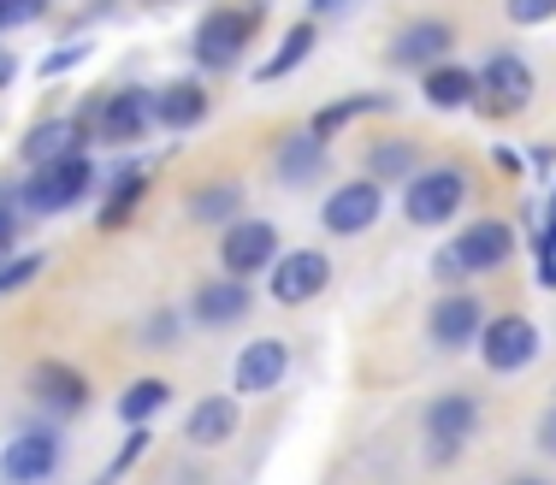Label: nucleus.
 <instances>
[{
	"instance_id": "1",
	"label": "nucleus",
	"mask_w": 556,
	"mask_h": 485,
	"mask_svg": "<svg viewBox=\"0 0 556 485\" xmlns=\"http://www.w3.org/2000/svg\"><path fill=\"white\" fill-rule=\"evenodd\" d=\"M255 24H261V7H255V0L214 7L202 24H195V65H207V72H231V65L243 60Z\"/></svg>"
},
{
	"instance_id": "2",
	"label": "nucleus",
	"mask_w": 556,
	"mask_h": 485,
	"mask_svg": "<svg viewBox=\"0 0 556 485\" xmlns=\"http://www.w3.org/2000/svg\"><path fill=\"white\" fill-rule=\"evenodd\" d=\"M462 202H468V173H456V166H432V173H415L403 190V214L408 226H450V219L462 214Z\"/></svg>"
},
{
	"instance_id": "3",
	"label": "nucleus",
	"mask_w": 556,
	"mask_h": 485,
	"mask_svg": "<svg viewBox=\"0 0 556 485\" xmlns=\"http://www.w3.org/2000/svg\"><path fill=\"white\" fill-rule=\"evenodd\" d=\"M89 190H96V166H89L84 154H65V161L36 166L30 183L18 190V202L30 207V214H60V207L84 202Z\"/></svg>"
},
{
	"instance_id": "4",
	"label": "nucleus",
	"mask_w": 556,
	"mask_h": 485,
	"mask_svg": "<svg viewBox=\"0 0 556 485\" xmlns=\"http://www.w3.org/2000/svg\"><path fill=\"white\" fill-rule=\"evenodd\" d=\"M84 130H96L101 142H113V149H125V142L149 137L154 125V89H113L108 101H96V107H84Z\"/></svg>"
},
{
	"instance_id": "5",
	"label": "nucleus",
	"mask_w": 556,
	"mask_h": 485,
	"mask_svg": "<svg viewBox=\"0 0 556 485\" xmlns=\"http://www.w3.org/2000/svg\"><path fill=\"white\" fill-rule=\"evenodd\" d=\"M326 284H332V260H326L320 248H290V255L273 260L267 291H273L278 308H302V303H314V296H326Z\"/></svg>"
},
{
	"instance_id": "6",
	"label": "nucleus",
	"mask_w": 556,
	"mask_h": 485,
	"mask_svg": "<svg viewBox=\"0 0 556 485\" xmlns=\"http://www.w3.org/2000/svg\"><path fill=\"white\" fill-rule=\"evenodd\" d=\"M379 214H386V190H379L374 178H355V183H338V190L326 195L320 226L332 231V238H362V231H374Z\"/></svg>"
},
{
	"instance_id": "7",
	"label": "nucleus",
	"mask_w": 556,
	"mask_h": 485,
	"mask_svg": "<svg viewBox=\"0 0 556 485\" xmlns=\"http://www.w3.org/2000/svg\"><path fill=\"white\" fill-rule=\"evenodd\" d=\"M278 260V231L267 219H231L219 238V267L231 272V279H255V272H267Z\"/></svg>"
},
{
	"instance_id": "8",
	"label": "nucleus",
	"mask_w": 556,
	"mask_h": 485,
	"mask_svg": "<svg viewBox=\"0 0 556 485\" xmlns=\"http://www.w3.org/2000/svg\"><path fill=\"white\" fill-rule=\"evenodd\" d=\"M480 356L492 373H521L527 361L539 356V326L527 314H503V320L480 326Z\"/></svg>"
},
{
	"instance_id": "9",
	"label": "nucleus",
	"mask_w": 556,
	"mask_h": 485,
	"mask_svg": "<svg viewBox=\"0 0 556 485\" xmlns=\"http://www.w3.org/2000/svg\"><path fill=\"white\" fill-rule=\"evenodd\" d=\"M533 101V65L515 60V54H492L480 65V101L473 107L485 113H521Z\"/></svg>"
},
{
	"instance_id": "10",
	"label": "nucleus",
	"mask_w": 556,
	"mask_h": 485,
	"mask_svg": "<svg viewBox=\"0 0 556 485\" xmlns=\"http://www.w3.org/2000/svg\"><path fill=\"white\" fill-rule=\"evenodd\" d=\"M509 255H515V226H503V219H473V226L450 243V260L462 267V279H468V272H497Z\"/></svg>"
},
{
	"instance_id": "11",
	"label": "nucleus",
	"mask_w": 556,
	"mask_h": 485,
	"mask_svg": "<svg viewBox=\"0 0 556 485\" xmlns=\"http://www.w3.org/2000/svg\"><path fill=\"white\" fill-rule=\"evenodd\" d=\"M54 468H60V438L48 426L18 432V438L0 450V474L12 485H42V480H54Z\"/></svg>"
},
{
	"instance_id": "12",
	"label": "nucleus",
	"mask_w": 556,
	"mask_h": 485,
	"mask_svg": "<svg viewBox=\"0 0 556 485\" xmlns=\"http://www.w3.org/2000/svg\"><path fill=\"white\" fill-rule=\"evenodd\" d=\"M480 426V403L462 397V391H450V397H432L427 409V444H432V462H450V456L468 444V432Z\"/></svg>"
},
{
	"instance_id": "13",
	"label": "nucleus",
	"mask_w": 556,
	"mask_h": 485,
	"mask_svg": "<svg viewBox=\"0 0 556 485\" xmlns=\"http://www.w3.org/2000/svg\"><path fill=\"white\" fill-rule=\"evenodd\" d=\"M480 326H485V308H480V296H473V291H450L427 314V332H432V344H439V349L480 344Z\"/></svg>"
},
{
	"instance_id": "14",
	"label": "nucleus",
	"mask_w": 556,
	"mask_h": 485,
	"mask_svg": "<svg viewBox=\"0 0 556 485\" xmlns=\"http://www.w3.org/2000/svg\"><path fill=\"white\" fill-rule=\"evenodd\" d=\"M290 373V344H278V337H255V344H243V356L231 367V385L243 391V397H261V391H278V379Z\"/></svg>"
},
{
	"instance_id": "15",
	"label": "nucleus",
	"mask_w": 556,
	"mask_h": 485,
	"mask_svg": "<svg viewBox=\"0 0 556 485\" xmlns=\"http://www.w3.org/2000/svg\"><path fill=\"white\" fill-rule=\"evenodd\" d=\"M249 303H255V296H249V279H231V272H225V279H207L202 291L190 296V320L207 326V332H219V326L243 320Z\"/></svg>"
},
{
	"instance_id": "16",
	"label": "nucleus",
	"mask_w": 556,
	"mask_h": 485,
	"mask_svg": "<svg viewBox=\"0 0 556 485\" xmlns=\"http://www.w3.org/2000/svg\"><path fill=\"white\" fill-rule=\"evenodd\" d=\"M450 48H456V30H450L444 18H420V24H403L391 42V60L396 65H415V72H427V65L450 60Z\"/></svg>"
},
{
	"instance_id": "17",
	"label": "nucleus",
	"mask_w": 556,
	"mask_h": 485,
	"mask_svg": "<svg viewBox=\"0 0 556 485\" xmlns=\"http://www.w3.org/2000/svg\"><path fill=\"white\" fill-rule=\"evenodd\" d=\"M420 95H427L432 107H444V113L473 107V101H480V72L439 60V65H427V72H420Z\"/></svg>"
},
{
	"instance_id": "18",
	"label": "nucleus",
	"mask_w": 556,
	"mask_h": 485,
	"mask_svg": "<svg viewBox=\"0 0 556 485\" xmlns=\"http://www.w3.org/2000/svg\"><path fill=\"white\" fill-rule=\"evenodd\" d=\"M30 397L54 414H77L89 403V385H84V373H72L65 361H42L30 373Z\"/></svg>"
},
{
	"instance_id": "19",
	"label": "nucleus",
	"mask_w": 556,
	"mask_h": 485,
	"mask_svg": "<svg viewBox=\"0 0 556 485\" xmlns=\"http://www.w3.org/2000/svg\"><path fill=\"white\" fill-rule=\"evenodd\" d=\"M237 421H243V414H237V397H202L190 409V421H184V438L214 450V444H225L237 432Z\"/></svg>"
},
{
	"instance_id": "20",
	"label": "nucleus",
	"mask_w": 556,
	"mask_h": 485,
	"mask_svg": "<svg viewBox=\"0 0 556 485\" xmlns=\"http://www.w3.org/2000/svg\"><path fill=\"white\" fill-rule=\"evenodd\" d=\"M207 119V89L202 84H166L154 89V125L166 130H190Z\"/></svg>"
},
{
	"instance_id": "21",
	"label": "nucleus",
	"mask_w": 556,
	"mask_h": 485,
	"mask_svg": "<svg viewBox=\"0 0 556 485\" xmlns=\"http://www.w3.org/2000/svg\"><path fill=\"white\" fill-rule=\"evenodd\" d=\"M326 173V142L314 130H296V137L278 142V183H314Z\"/></svg>"
},
{
	"instance_id": "22",
	"label": "nucleus",
	"mask_w": 556,
	"mask_h": 485,
	"mask_svg": "<svg viewBox=\"0 0 556 485\" xmlns=\"http://www.w3.org/2000/svg\"><path fill=\"white\" fill-rule=\"evenodd\" d=\"M84 149V125L77 119H42L24 137V161L30 166H48V161H65V154Z\"/></svg>"
},
{
	"instance_id": "23",
	"label": "nucleus",
	"mask_w": 556,
	"mask_h": 485,
	"mask_svg": "<svg viewBox=\"0 0 556 485\" xmlns=\"http://www.w3.org/2000/svg\"><path fill=\"white\" fill-rule=\"evenodd\" d=\"M142 195H149V178H142L137 166H125V173L113 178L108 202H101V231H118V226H125V219L142 207Z\"/></svg>"
},
{
	"instance_id": "24",
	"label": "nucleus",
	"mask_w": 556,
	"mask_h": 485,
	"mask_svg": "<svg viewBox=\"0 0 556 485\" xmlns=\"http://www.w3.org/2000/svg\"><path fill=\"white\" fill-rule=\"evenodd\" d=\"M415 166H420L415 142H374V149H367V178L374 183H408Z\"/></svg>"
},
{
	"instance_id": "25",
	"label": "nucleus",
	"mask_w": 556,
	"mask_h": 485,
	"mask_svg": "<svg viewBox=\"0 0 556 485\" xmlns=\"http://www.w3.org/2000/svg\"><path fill=\"white\" fill-rule=\"evenodd\" d=\"M237 207H243V190H237V183H207V190L190 195V219H207V226H231Z\"/></svg>"
},
{
	"instance_id": "26",
	"label": "nucleus",
	"mask_w": 556,
	"mask_h": 485,
	"mask_svg": "<svg viewBox=\"0 0 556 485\" xmlns=\"http://www.w3.org/2000/svg\"><path fill=\"white\" fill-rule=\"evenodd\" d=\"M166 397H172V391L161 385V379H137V385H130L125 397H118V421H125V426L154 421V414L166 409Z\"/></svg>"
},
{
	"instance_id": "27",
	"label": "nucleus",
	"mask_w": 556,
	"mask_h": 485,
	"mask_svg": "<svg viewBox=\"0 0 556 485\" xmlns=\"http://www.w3.org/2000/svg\"><path fill=\"white\" fill-rule=\"evenodd\" d=\"M308 54H314V24H296V30H285V48H278V54L255 72V84H278V77L296 72Z\"/></svg>"
},
{
	"instance_id": "28",
	"label": "nucleus",
	"mask_w": 556,
	"mask_h": 485,
	"mask_svg": "<svg viewBox=\"0 0 556 485\" xmlns=\"http://www.w3.org/2000/svg\"><path fill=\"white\" fill-rule=\"evenodd\" d=\"M386 107H391L386 95H355V101H338V107H320V113H314V125H308V130L326 142V137H338V130L350 125V119H362V113H386Z\"/></svg>"
},
{
	"instance_id": "29",
	"label": "nucleus",
	"mask_w": 556,
	"mask_h": 485,
	"mask_svg": "<svg viewBox=\"0 0 556 485\" xmlns=\"http://www.w3.org/2000/svg\"><path fill=\"white\" fill-rule=\"evenodd\" d=\"M142 450H149V432L130 426V432H125V444H118V456H113V468H108V480H101V485H118V480H125L130 468H137V456H142Z\"/></svg>"
},
{
	"instance_id": "30",
	"label": "nucleus",
	"mask_w": 556,
	"mask_h": 485,
	"mask_svg": "<svg viewBox=\"0 0 556 485\" xmlns=\"http://www.w3.org/2000/svg\"><path fill=\"white\" fill-rule=\"evenodd\" d=\"M42 272V255H18V260H7L0 267V296H12V291H24V284Z\"/></svg>"
},
{
	"instance_id": "31",
	"label": "nucleus",
	"mask_w": 556,
	"mask_h": 485,
	"mask_svg": "<svg viewBox=\"0 0 556 485\" xmlns=\"http://www.w3.org/2000/svg\"><path fill=\"white\" fill-rule=\"evenodd\" d=\"M509 24H551L556 18V0H503Z\"/></svg>"
},
{
	"instance_id": "32",
	"label": "nucleus",
	"mask_w": 556,
	"mask_h": 485,
	"mask_svg": "<svg viewBox=\"0 0 556 485\" xmlns=\"http://www.w3.org/2000/svg\"><path fill=\"white\" fill-rule=\"evenodd\" d=\"M42 7H48V0H0V30H12V24H30Z\"/></svg>"
},
{
	"instance_id": "33",
	"label": "nucleus",
	"mask_w": 556,
	"mask_h": 485,
	"mask_svg": "<svg viewBox=\"0 0 556 485\" xmlns=\"http://www.w3.org/2000/svg\"><path fill=\"white\" fill-rule=\"evenodd\" d=\"M12 238H18V219H12V202L0 195V255L12 248Z\"/></svg>"
},
{
	"instance_id": "34",
	"label": "nucleus",
	"mask_w": 556,
	"mask_h": 485,
	"mask_svg": "<svg viewBox=\"0 0 556 485\" xmlns=\"http://www.w3.org/2000/svg\"><path fill=\"white\" fill-rule=\"evenodd\" d=\"M539 444H545V456H556V409L539 421Z\"/></svg>"
},
{
	"instance_id": "35",
	"label": "nucleus",
	"mask_w": 556,
	"mask_h": 485,
	"mask_svg": "<svg viewBox=\"0 0 556 485\" xmlns=\"http://www.w3.org/2000/svg\"><path fill=\"white\" fill-rule=\"evenodd\" d=\"M12 72H18V60H12V54H7V48H0V89H7V84H12Z\"/></svg>"
},
{
	"instance_id": "36",
	"label": "nucleus",
	"mask_w": 556,
	"mask_h": 485,
	"mask_svg": "<svg viewBox=\"0 0 556 485\" xmlns=\"http://www.w3.org/2000/svg\"><path fill=\"white\" fill-rule=\"evenodd\" d=\"M343 7V0H314V12H338Z\"/></svg>"
},
{
	"instance_id": "37",
	"label": "nucleus",
	"mask_w": 556,
	"mask_h": 485,
	"mask_svg": "<svg viewBox=\"0 0 556 485\" xmlns=\"http://www.w3.org/2000/svg\"><path fill=\"white\" fill-rule=\"evenodd\" d=\"M509 485H551V480H509Z\"/></svg>"
}]
</instances>
